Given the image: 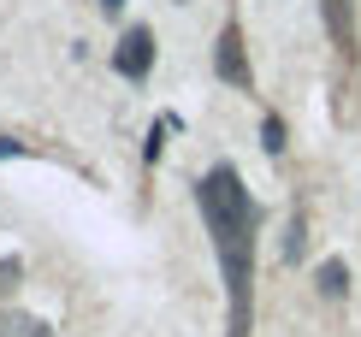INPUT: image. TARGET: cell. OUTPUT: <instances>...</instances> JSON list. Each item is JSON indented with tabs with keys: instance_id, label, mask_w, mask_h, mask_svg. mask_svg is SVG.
Segmentation results:
<instances>
[{
	"instance_id": "obj_1",
	"label": "cell",
	"mask_w": 361,
	"mask_h": 337,
	"mask_svg": "<svg viewBox=\"0 0 361 337\" xmlns=\"http://www.w3.org/2000/svg\"><path fill=\"white\" fill-rule=\"evenodd\" d=\"M195 207H202V225L214 237V255H219V272H225V302H231V331L225 337H249V278H255L261 202L243 190V178L231 166H214L195 183Z\"/></svg>"
},
{
	"instance_id": "obj_2",
	"label": "cell",
	"mask_w": 361,
	"mask_h": 337,
	"mask_svg": "<svg viewBox=\"0 0 361 337\" xmlns=\"http://www.w3.org/2000/svg\"><path fill=\"white\" fill-rule=\"evenodd\" d=\"M113 71L125 83H142L148 71H154V30L148 24H130L125 36H118V48H113Z\"/></svg>"
},
{
	"instance_id": "obj_3",
	"label": "cell",
	"mask_w": 361,
	"mask_h": 337,
	"mask_svg": "<svg viewBox=\"0 0 361 337\" xmlns=\"http://www.w3.org/2000/svg\"><path fill=\"white\" fill-rule=\"evenodd\" d=\"M214 71H219V83H231V89H255V71H249V54H243V24L237 18H225V30H219Z\"/></svg>"
},
{
	"instance_id": "obj_4",
	"label": "cell",
	"mask_w": 361,
	"mask_h": 337,
	"mask_svg": "<svg viewBox=\"0 0 361 337\" xmlns=\"http://www.w3.org/2000/svg\"><path fill=\"white\" fill-rule=\"evenodd\" d=\"M314 284H320V296H326V302H338L343 290H350V266H343V260H320Z\"/></svg>"
},
{
	"instance_id": "obj_5",
	"label": "cell",
	"mask_w": 361,
	"mask_h": 337,
	"mask_svg": "<svg viewBox=\"0 0 361 337\" xmlns=\"http://www.w3.org/2000/svg\"><path fill=\"white\" fill-rule=\"evenodd\" d=\"M0 337H54V331H48V319H36V314H6L0 319Z\"/></svg>"
},
{
	"instance_id": "obj_6",
	"label": "cell",
	"mask_w": 361,
	"mask_h": 337,
	"mask_svg": "<svg viewBox=\"0 0 361 337\" xmlns=\"http://www.w3.org/2000/svg\"><path fill=\"white\" fill-rule=\"evenodd\" d=\"M326 6V24H332V42L350 48V0H320Z\"/></svg>"
},
{
	"instance_id": "obj_7",
	"label": "cell",
	"mask_w": 361,
	"mask_h": 337,
	"mask_svg": "<svg viewBox=\"0 0 361 337\" xmlns=\"http://www.w3.org/2000/svg\"><path fill=\"white\" fill-rule=\"evenodd\" d=\"M261 148H267V154H273V160L284 154V118H279V113H273V118H267V125H261Z\"/></svg>"
},
{
	"instance_id": "obj_8",
	"label": "cell",
	"mask_w": 361,
	"mask_h": 337,
	"mask_svg": "<svg viewBox=\"0 0 361 337\" xmlns=\"http://www.w3.org/2000/svg\"><path fill=\"white\" fill-rule=\"evenodd\" d=\"M302 249H308V231H302V219H290V231H284V260H302Z\"/></svg>"
},
{
	"instance_id": "obj_9",
	"label": "cell",
	"mask_w": 361,
	"mask_h": 337,
	"mask_svg": "<svg viewBox=\"0 0 361 337\" xmlns=\"http://www.w3.org/2000/svg\"><path fill=\"white\" fill-rule=\"evenodd\" d=\"M18 278H24V266H18L12 255H0V302H6L12 290H18Z\"/></svg>"
},
{
	"instance_id": "obj_10",
	"label": "cell",
	"mask_w": 361,
	"mask_h": 337,
	"mask_svg": "<svg viewBox=\"0 0 361 337\" xmlns=\"http://www.w3.org/2000/svg\"><path fill=\"white\" fill-rule=\"evenodd\" d=\"M101 12H107V18H118V12H125V0H101Z\"/></svg>"
}]
</instances>
